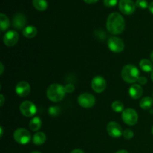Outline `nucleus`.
I'll return each mask as SVG.
<instances>
[{
  "instance_id": "nucleus-1",
  "label": "nucleus",
  "mask_w": 153,
  "mask_h": 153,
  "mask_svg": "<svg viewBox=\"0 0 153 153\" xmlns=\"http://www.w3.org/2000/svg\"><path fill=\"white\" fill-rule=\"evenodd\" d=\"M126 27V22L124 18L119 13H111L106 21V28L110 34L117 35L124 31Z\"/></svg>"
},
{
  "instance_id": "nucleus-2",
  "label": "nucleus",
  "mask_w": 153,
  "mask_h": 153,
  "mask_svg": "<svg viewBox=\"0 0 153 153\" xmlns=\"http://www.w3.org/2000/svg\"><path fill=\"white\" fill-rule=\"evenodd\" d=\"M66 91L64 87L59 84H52L46 91V96L50 101L58 102L65 97Z\"/></svg>"
},
{
  "instance_id": "nucleus-3",
  "label": "nucleus",
  "mask_w": 153,
  "mask_h": 153,
  "mask_svg": "<svg viewBox=\"0 0 153 153\" xmlns=\"http://www.w3.org/2000/svg\"><path fill=\"white\" fill-rule=\"evenodd\" d=\"M123 79L126 83L134 84L138 81L140 73L137 67L133 64H127L124 66L121 72Z\"/></svg>"
},
{
  "instance_id": "nucleus-4",
  "label": "nucleus",
  "mask_w": 153,
  "mask_h": 153,
  "mask_svg": "<svg viewBox=\"0 0 153 153\" xmlns=\"http://www.w3.org/2000/svg\"><path fill=\"white\" fill-rule=\"evenodd\" d=\"M13 138L16 143L22 145H25L29 143L31 136L29 131L23 128H19L15 130L13 133Z\"/></svg>"
},
{
  "instance_id": "nucleus-5",
  "label": "nucleus",
  "mask_w": 153,
  "mask_h": 153,
  "mask_svg": "<svg viewBox=\"0 0 153 153\" xmlns=\"http://www.w3.org/2000/svg\"><path fill=\"white\" fill-rule=\"evenodd\" d=\"M108 46L111 52L114 53H120L124 50L125 43L121 38L113 36L108 38Z\"/></svg>"
},
{
  "instance_id": "nucleus-6",
  "label": "nucleus",
  "mask_w": 153,
  "mask_h": 153,
  "mask_svg": "<svg viewBox=\"0 0 153 153\" xmlns=\"http://www.w3.org/2000/svg\"><path fill=\"white\" fill-rule=\"evenodd\" d=\"M78 103L84 108H91L95 105L96 98L93 94L84 93L78 97Z\"/></svg>"
},
{
  "instance_id": "nucleus-7",
  "label": "nucleus",
  "mask_w": 153,
  "mask_h": 153,
  "mask_svg": "<svg viewBox=\"0 0 153 153\" xmlns=\"http://www.w3.org/2000/svg\"><path fill=\"white\" fill-rule=\"evenodd\" d=\"M122 119L127 125L134 126L138 121V114L134 109L126 108L123 111Z\"/></svg>"
},
{
  "instance_id": "nucleus-8",
  "label": "nucleus",
  "mask_w": 153,
  "mask_h": 153,
  "mask_svg": "<svg viewBox=\"0 0 153 153\" xmlns=\"http://www.w3.org/2000/svg\"><path fill=\"white\" fill-rule=\"evenodd\" d=\"M21 114L26 117H30L35 115L37 113V107L33 102L30 101H24L19 106Z\"/></svg>"
},
{
  "instance_id": "nucleus-9",
  "label": "nucleus",
  "mask_w": 153,
  "mask_h": 153,
  "mask_svg": "<svg viewBox=\"0 0 153 153\" xmlns=\"http://www.w3.org/2000/svg\"><path fill=\"white\" fill-rule=\"evenodd\" d=\"M136 5L132 0H120L119 9L123 14L131 15L135 11Z\"/></svg>"
},
{
  "instance_id": "nucleus-10",
  "label": "nucleus",
  "mask_w": 153,
  "mask_h": 153,
  "mask_svg": "<svg viewBox=\"0 0 153 153\" xmlns=\"http://www.w3.org/2000/svg\"><path fill=\"white\" fill-rule=\"evenodd\" d=\"M106 130H107L108 134L114 138H118V137H121V135H123V132L120 125L114 121L108 123L107 127H106Z\"/></svg>"
},
{
  "instance_id": "nucleus-11",
  "label": "nucleus",
  "mask_w": 153,
  "mask_h": 153,
  "mask_svg": "<svg viewBox=\"0 0 153 153\" xmlns=\"http://www.w3.org/2000/svg\"><path fill=\"white\" fill-rule=\"evenodd\" d=\"M106 86H107V84H106L105 79L101 76H95L91 82L92 89L97 94L102 93L105 90Z\"/></svg>"
},
{
  "instance_id": "nucleus-12",
  "label": "nucleus",
  "mask_w": 153,
  "mask_h": 153,
  "mask_svg": "<svg viewBox=\"0 0 153 153\" xmlns=\"http://www.w3.org/2000/svg\"><path fill=\"white\" fill-rule=\"evenodd\" d=\"M19 40V34L14 30H10L7 31L3 37V42L5 46L12 47L17 43Z\"/></svg>"
},
{
  "instance_id": "nucleus-13",
  "label": "nucleus",
  "mask_w": 153,
  "mask_h": 153,
  "mask_svg": "<svg viewBox=\"0 0 153 153\" xmlns=\"http://www.w3.org/2000/svg\"><path fill=\"white\" fill-rule=\"evenodd\" d=\"M27 23L26 17L24 14L20 13H16L13 16V20H12V25L13 27L16 29L22 30L25 28V25Z\"/></svg>"
},
{
  "instance_id": "nucleus-14",
  "label": "nucleus",
  "mask_w": 153,
  "mask_h": 153,
  "mask_svg": "<svg viewBox=\"0 0 153 153\" xmlns=\"http://www.w3.org/2000/svg\"><path fill=\"white\" fill-rule=\"evenodd\" d=\"M16 94L20 97H25L30 94L31 92V86L27 82H19L16 85Z\"/></svg>"
},
{
  "instance_id": "nucleus-15",
  "label": "nucleus",
  "mask_w": 153,
  "mask_h": 153,
  "mask_svg": "<svg viewBox=\"0 0 153 153\" xmlns=\"http://www.w3.org/2000/svg\"><path fill=\"white\" fill-rule=\"evenodd\" d=\"M143 88L138 84H133L129 88L128 91V94L131 98L134 99V100H137V99L140 98L141 96L143 95Z\"/></svg>"
},
{
  "instance_id": "nucleus-16",
  "label": "nucleus",
  "mask_w": 153,
  "mask_h": 153,
  "mask_svg": "<svg viewBox=\"0 0 153 153\" xmlns=\"http://www.w3.org/2000/svg\"><path fill=\"white\" fill-rule=\"evenodd\" d=\"M46 134L43 132H41V131H38V132H37L36 134H34L32 138L33 143L35 145H37V146L43 144V143L46 142Z\"/></svg>"
},
{
  "instance_id": "nucleus-17",
  "label": "nucleus",
  "mask_w": 153,
  "mask_h": 153,
  "mask_svg": "<svg viewBox=\"0 0 153 153\" xmlns=\"http://www.w3.org/2000/svg\"><path fill=\"white\" fill-rule=\"evenodd\" d=\"M37 28L33 25H28L22 30V34H23L24 37H27V38H33L37 35Z\"/></svg>"
},
{
  "instance_id": "nucleus-18",
  "label": "nucleus",
  "mask_w": 153,
  "mask_h": 153,
  "mask_svg": "<svg viewBox=\"0 0 153 153\" xmlns=\"http://www.w3.org/2000/svg\"><path fill=\"white\" fill-rule=\"evenodd\" d=\"M140 69L145 73H149L153 70V63L148 59H142L139 64Z\"/></svg>"
},
{
  "instance_id": "nucleus-19",
  "label": "nucleus",
  "mask_w": 153,
  "mask_h": 153,
  "mask_svg": "<svg viewBox=\"0 0 153 153\" xmlns=\"http://www.w3.org/2000/svg\"><path fill=\"white\" fill-rule=\"evenodd\" d=\"M42 126V121L39 117H34L29 123V128L31 131H37L40 129Z\"/></svg>"
},
{
  "instance_id": "nucleus-20",
  "label": "nucleus",
  "mask_w": 153,
  "mask_h": 153,
  "mask_svg": "<svg viewBox=\"0 0 153 153\" xmlns=\"http://www.w3.org/2000/svg\"><path fill=\"white\" fill-rule=\"evenodd\" d=\"M10 25V19L4 13L0 14V28L1 31H5Z\"/></svg>"
},
{
  "instance_id": "nucleus-21",
  "label": "nucleus",
  "mask_w": 153,
  "mask_h": 153,
  "mask_svg": "<svg viewBox=\"0 0 153 153\" xmlns=\"http://www.w3.org/2000/svg\"><path fill=\"white\" fill-rule=\"evenodd\" d=\"M153 105V99L149 97H143L140 101V107L143 110H148Z\"/></svg>"
},
{
  "instance_id": "nucleus-22",
  "label": "nucleus",
  "mask_w": 153,
  "mask_h": 153,
  "mask_svg": "<svg viewBox=\"0 0 153 153\" xmlns=\"http://www.w3.org/2000/svg\"><path fill=\"white\" fill-rule=\"evenodd\" d=\"M32 3L34 8L40 11L46 10L48 7V2L46 0H33Z\"/></svg>"
},
{
  "instance_id": "nucleus-23",
  "label": "nucleus",
  "mask_w": 153,
  "mask_h": 153,
  "mask_svg": "<svg viewBox=\"0 0 153 153\" xmlns=\"http://www.w3.org/2000/svg\"><path fill=\"white\" fill-rule=\"evenodd\" d=\"M111 108L114 111L117 112V113H120V112H123L124 111V105L122 102L116 100L114 102H112Z\"/></svg>"
},
{
  "instance_id": "nucleus-24",
  "label": "nucleus",
  "mask_w": 153,
  "mask_h": 153,
  "mask_svg": "<svg viewBox=\"0 0 153 153\" xmlns=\"http://www.w3.org/2000/svg\"><path fill=\"white\" fill-rule=\"evenodd\" d=\"M135 5L140 9H146L149 7V4L146 0H136Z\"/></svg>"
},
{
  "instance_id": "nucleus-25",
  "label": "nucleus",
  "mask_w": 153,
  "mask_h": 153,
  "mask_svg": "<svg viewBox=\"0 0 153 153\" xmlns=\"http://www.w3.org/2000/svg\"><path fill=\"white\" fill-rule=\"evenodd\" d=\"M61 109L58 108V106H51L49 109V113L51 116H57L59 114Z\"/></svg>"
},
{
  "instance_id": "nucleus-26",
  "label": "nucleus",
  "mask_w": 153,
  "mask_h": 153,
  "mask_svg": "<svg viewBox=\"0 0 153 153\" xmlns=\"http://www.w3.org/2000/svg\"><path fill=\"white\" fill-rule=\"evenodd\" d=\"M123 137H125L126 139L129 140V139L133 138V137H134V132L130 129H126L125 131H123Z\"/></svg>"
},
{
  "instance_id": "nucleus-27",
  "label": "nucleus",
  "mask_w": 153,
  "mask_h": 153,
  "mask_svg": "<svg viewBox=\"0 0 153 153\" xmlns=\"http://www.w3.org/2000/svg\"><path fill=\"white\" fill-rule=\"evenodd\" d=\"M118 2V0H104V4L107 7H114Z\"/></svg>"
},
{
  "instance_id": "nucleus-28",
  "label": "nucleus",
  "mask_w": 153,
  "mask_h": 153,
  "mask_svg": "<svg viewBox=\"0 0 153 153\" xmlns=\"http://www.w3.org/2000/svg\"><path fill=\"white\" fill-rule=\"evenodd\" d=\"M64 89H65L66 93H68V94H70V93L73 92L75 90V86L73 85V84L70 83L67 84L66 86H64Z\"/></svg>"
},
{
  "instance_id": "nucleus-29",
  "label": "nucleus",
  "mask_w": 153,
  "mask_h": 153,
  "mask_svg": "<svg viewBox=\"0 0 153 153\" xmlns=\"http://www.w3.org/2000/svg\"><path fill=\"white\" fill-rule=\"evenodd\" d=\"M137 82H138V85H144L147 83V79H146V78L144 77V76H140Z\"/></svg>"
},
{
  "instance_id": "nucleus-30",
  "label": "nucleus",
  "mask_w": 153,
  "mask_h": 153,
  "mask_svg": "<svg viewBox=\"0 0 153 153\" xmlns=\"http://www.w3.org/2000/svg\"><path fill=\"white\" fill-rule=\"evenodd\" d=\"M99 0H84L85 2H86L87 4H94V3L97 2Z\"/></svg>"
},
{
  "instance_id": "nucleus-31",
  "label": "nucleus",
  "mask_w": 153,
  "mask_h": 153,
  "mask_svg": "<svg viewBox=\"0 0 153 153\" xmlns=\"http://www.w3.org/2000/svg\"><path fill=\"white\" fill-rule=\"evenodd\" d=\"M0 98H1V101H0V105L3 106L4 103V97L3 94H0Z\"/></svg>"
},
{
  "instance_id": "nucleus-32",
  "label": "nucleus",
  "mask_w": 153,
  "mask_h": 153,
  "mask_svg": "<svg viewBox=\"0 0 153 153\" xmlns=\"http://www.w3.org/2000/svg\"><path fill=\"white\" fill-rule=\"evenodd\" d=\"M70 153H85V152L80 149H73V150H72V152Z\"/></svg>"
},
{
  "instance_id": "nucleus-33",
  "label": "nucleus",
  "mask_w": 153,
  "mask_h": 153,
  "mask_svg": "<svg viewBox=\"0 0 153 153\" xmlns=\"http://www.w3.org/2000/svg\"><path fill=\"white\" fill-rule=\"evenodd\" d=\"M148 8H149V11L153 14V1H152V2L149 4V7H148Z\"/></svg>"
},
{
  "instance_id": "nucleus-34",
  "label": "nucleus",
  "mask_w": 153,
  "mask_h": 153,
  "mask_svg": "<svg viewBox=\"0 0 153 153\" xmlns=\"http://www.w3.org/2000/svg\"><path fill=\"white\" fill-rule=\"evenodd\" d=\"M0 67H1V70H0V75H2L3 72H4V65H3L2 63L0 64Z\"/></svg>"
},
{
  "instance_id": "nucleus-35",
  "label": "nucleus",
  "mask_w": 153,
  "mask_h": 153,
  "mask_svg": "<svg viewBox=\"0 0 153 153\" xmlns=\"http://www.w3.org/2000/svg\"><path fill=\"white\" fill-rule=\"evenodd\" d=\"M116 153H128V151L125 150V149H121V150L117 151Z\"/></svg>"
},
{
  "instance_id": "nucleus-36",
  "label": "nucleus",
  "mask_w": 153,
  "mask_h": 153,
  "mask_svg": "<svg viewBox=\"0 0 153 153\" xmlns=\"http://www.w3.org/2000/svg\"><path fill=\"white\" fill-rule=\"evenodd\" d=\"M0 131H1V137H2V134H3V128H2V126L0 127Z\"/></svg>"
},
{
  "instance_id": "nucleus-37",
  "label": "nucleus",
  "mask_w": 153,
  "mask_h": 153,
  "mask_svg": "<svg viewBox=\"0 0 153 153\" xmlns=\"http://www.w3.org/2000/svg\"><path fill=\"white\" fill-rule=\"evenodd\" d=\"M150 59H151V61H152V62L153 63V51H152V53H151V55H150Z\"/></svg>"
},
{
  "instance_id": "nucleus-38",
  "label": "nucleus",
  "mask_w": 153,
  "mask_h": 153,
  "mask_svg": "<svg viewBox=\"0 0 153 153\" xmlns=\"http://www.w3.org/2000/svg\"><path fill=\"white\" fill-rule=\"evenodd\" d=\"M151 79H152V81L153 82V70L151 72Z\"/></svg>"
},
{
  "instance_id": "nucleus-39",
  "label": "nucleus",
  "mask_w": 153,
  "mask_h": 153,
  "mask_svg": "<svg viewBox=\"0 0 153 153\" xmlns=\"http://www.w3.org/2000/svg\"><path fill=\"white\" fill-rule=\"evenodd\" d=\"M31 153H41V152H38V151H34V152H31Z\"/></svg>"
},
{
  "instance_id": "nucleus-40",
  "label": "nucleus",
  "mask_w": 153,
  "mask_h": 153,
  "mask_svg": "<svg viewBox=\"0 0 153 153\" xmlns=\"http://www.w3.org/2000/svg\"><path fill=\"white\" fill-rule=\"evenodd\" d=\"M152 134H153V126H152Z\"/></svg>"
}]
</instances>
